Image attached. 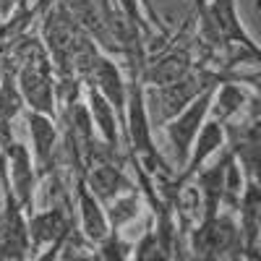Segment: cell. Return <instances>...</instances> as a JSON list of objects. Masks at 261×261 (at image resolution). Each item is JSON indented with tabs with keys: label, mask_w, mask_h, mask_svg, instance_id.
I'll list each match as a JSON object with an SVG mask.
<instances>
[{
	"label": "cell",
	"mask_w": 261,
	"mask_h": 261,
	"mask_svg": "<svg viewBox=\"0 0 261 261\" xmlns=\"http://www.w3.org/2000/svg\"><path fill=\"white\" fill-rule=\"evenodd\" d=\"M0 188H3V206H0V261H24L32 258L29 220L13 193L6 175V157L0 154Z\"/></svg>",
	"instance_id": "obj_1"
},
{
	"label": "cell",
	"mask_w": 261,
	"mask_h": 261,
	"mask_svg": "<svg viewBox=\"0 0 261 261\" xmlns=\"http://www.w3.org/2000/svg\"><path fill=\"white\" fill-rule=\"evenodd\" d=\"M227 76L214 71V68H206V65H196V68L172 81V84H165V86H149L151 97H154L157 107H160V123H167L170 118H175L183 107H188L196 97H199L204 89H209V86H217L220 81H225ZM235 81V79H232Z\"/></svg>",
	"instance_id": "obj_2"
},
{
	"label": "cell",
	"mask_w": 261,
	"mask_h": 261,
	"mask_svg": "<svg viewBox=\"0 0 261 261\" xmlns=\"http://www.w3.org/2000/svg\"><path fill=\"white\" fill-rule=\"evenodd\" d=\"M212 94H214V86H209V89H204L199 97H196L188 107H183V110L170 118L165 125V136L172 146V160H175V170H183L186 160H188V151H191V144L196 139V134H199V128L204 125L206 115H209V105H212ZM178 175V172H175Z\"/></svg>",
	"instance_id": "obj_3"
},
{
	"label": "cell",
	"mask_w": 261,
	"mask_h": 261,
	"mask_svg": "<svg viewBox=\"0 0 261 261\" xmlns=\"http://www.w3.org/2000/svg\"><path fill=\"white\" fill-rule=\"evenodd\" d=\"M193 68H196V63H193V53H191L188 42H170L162 50L146 53L139 79L144 86H165V84H172V81L188 76Z\"/></svg>",
	"instance_id": "obj_4"
},
{
	"label": "cell",
	"mask_w": 261,
	"mask_h": 261,
	"mask_svg": "<svg viewBox=\"0 0 261 261\" xmlns=\"http://www.w3.org/2000/svg\"><path fill=\"white\" fill-rule=\"evenodd\" d=\"M3 149V157H6V175H8V183L13 188V193L18 196L21 206H24L27 217L34 212V193H37V183H39V175L34 170V160H32V151L27 144H21L18 139H8L0 144Z\"/></svg>",
	"instance_id": "obj_5"
},
{
	"label": "cell",
	"mask_w": 261,
	"mask_h": 261,
	"mask_svg": "<svg viewBox=\"0 0 261 261\" xmlns=\"http://www.w3.org/2000/svg\"><path fill=\"white\" fill-rule=\"evenodd\" d=\"M24 120L29 125V136H32V160L39 180L50 178L58 170V141H60V125L55 118L42 115L37 110H24Z\"/></svg>",
	"instance_id": "obj_6"
},
{
	"label": "cell",
	"mask_w": 261,
	"mask_h": 261,
	"mask_svg": "<svg viewBox=\"0 0 261 261\" xmlns=\"http://www.w3.org/2000/svg\"><path fill=\"white\" fill-rule=\"evenodd\" d=\"M73 196H76V227L92 246H97L110 232V222H107L105 214V204L84 183V172L73 178Z\"/></svg>",
	"instance_id": "obj_7"
},
{
	"label": "cell",
	"mask_w": 261,
	"mask_h": 261,
	"mask_svg": "<svg viewBox=\"0 0 261 261\" xmlns=\"http://www.w3.org/2000/svg\"><path fill=\"white\" fill-rule=\"evenodd\" d=\"M97 89L105 94V99L113 105V110L120 120V130H123V123H125V97H128V84L123 79V71L120 65L110 58V55H99L94 71H92V79H89ZM86 81V84H89Z\"/></svg>",
	"instance_id": "obj_8"
},
{
	"label": "cell",
	"mask_w": 261,
	"mask_h": 261,
	"mask_svg": "<svg viewBox=\"0 0 261 261\" xmlns=\"http://www.w3.org/2000/svg\"><path fill=\"white\" fill-rule=\"evenodd\" d=\"M84 92H86V107H89V115H92L99 141H105L110 149H120V120L113 110V105L105 99V94L92 81L84 84Z\"/></svg>",
	"instance_id": "obj_9"
},
{
	"label": "cell",
	"mask_w": 261,
	"mask_h": 261,
	"mask_svg": "<svg viewBox=\"0 0 261 261\" xmlns=\"http://www.w3.org/2000/svg\"><path fill=\"white\" fill-rule=\"evenodd\" d=\"M251 99V89L243 86L241 81H232V79H225L214 86V94H212V105H209V115L212 120L217 123H227L232 120L238 113L246 107V102Z\"/></svg>",
	"instance_id": "obj_10"
},
{
	"label": "cell",
	"mask_w": 261,
	"mask_h": 261,
	"mask_svg": "<svg viewBox=\"0 0 261 261\" xmlns=\"http://www.w3.org/2000/svg\"><path fill=\"white\" fill-rule=\"evenodd\" d=\"M144 212V193L141 188H128L120 196H115L113 201L105 204V214L107 222H110V230H123L128 225H134Z\"/></svg>",
	"instance_id": "obj_11"
},
{
	"label": "cell",
	"mask_w": 261,
	"mask_h": 261,
	"mask_svg": "<svg viewBox=\"0 0 261 261\" xmlns=\"http://www.w3.org/2000/svg\"><path fill=\"white\" fill-rule=\"evenodd\" d=\"M18 6V0H0V13H3V18H8Z\"/></svg>",
	"instance_id": "obj_12"
},
{
	"label": "cell",
	"mask_w": 261,
	"mask_h": 261,
	"mask_svg": "<svg viewBox=\"0 0 261 261\" xmlns=\"http://www.w3.org/2000/svg\"><path fill=\"white\" fill-rule=\"evenodd\" d=\"M0 21H3V13H0Z\"/></svg>",
	"instance_id": "obj_13"
}]
</instances>
